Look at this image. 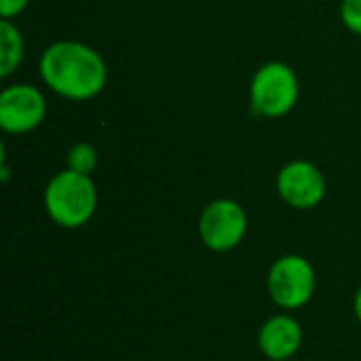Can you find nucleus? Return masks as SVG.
<instances>
[{
  "label": "nucleus",
  "mask_w": 361,
  "mask_h": 361,
  "mask_svg": "<svg viewBox=\"0 0 361 361\" xmlns=\"http://www.w3.org/2000/svg\"><path fill=\"white\" fill-rule=\"evenodd\" d=\"M277 192L286 205L307 212L324 201L326 178L311 161H290L277 173Z\"/></svg>",
  "instance_id": "7"
},
{
  "label": "nucleus",
  "mask_w": 361,
  "mask_h": 361,
  "mask_svg": "<svg viewBox=\"0 0 361 361\" xmlns=\"http://www.w3.org/2000/svg\"><path fill=\"white\" fill-rule=\"evenodd\" d=\"M267 292L271 302L281 311L305 309L317 292L315 267L300 254L279 256L269 269Z\"/></svg>",
  "instance_id": "3"
},
{
  "label": "nucleus",
  "mask_w": 361,
  "mask_h": 361,
  "mask_svg": "<svg viewBox=\"0 0 361 361\" xmlns=\"http://www.w3.org/2000/svg\"><path fill=\"white\" fill-rule=\"evenodd\" d=\"M47 114L44 95L27 82L8 85L0 93V127L4 133L23 135L34 131Z\"/></svg>",
  "instance_id": "6"
},
{
  "label": "nucleus",
  "mask_w": 361,
  "mask_h": 361,
  "mask_svg": "<svg viewBox=\"0 0 361 361\" xmlns=\"http://www.w3.org/2000/svg\"><path fill=\"white\" fill-rule=\"evenodd\" d=\"M201 243L216 254L237 250L247 235V214L235 199H214L199 214Z\"/></svg>",
  "instance_id": "5"
},
{
  "label": "nucleus",
  "mask_w": 361,
  "mask_h": 361,
  "mask_svg": "<svg viewBox=\"0 0 361 361\" xmlns=\"http://www.w3.org/2000/svg\"><path fill=\"white\" fill-rule=\"evenodd\" d=\"M302 343L305 330L288 311L271 315L258 330V349L269 361H292Z\"/></svg>",
  "instance_id": "8"
},
{
  "label": "nucleus",
  "mask_w": 361,
  "mask_h": 361,
  "mask_svg": "<svg viewBox=\"0 0 361 361\" xmlns=\"http://www.w3.org/2000/svg\"><path fill=\"white\" fill-rule=\"evenodd\" d=\"M23 36L11 19L0 21V78H8L23 59Z\"/></svg>",
  "instance_id": "9"
},
{
  "label": "nucleus",
  "mask_w": 361,
  "mask_h": 361,
  "mask_svg": "<svg viewBox=\"0 0 361 361\" xmlns=\"http://www.w3.org/2000/svg\"><path fill=\"white\" fill-rule=\"evenodd\" d=\"M38 72L42 82L70 102H89L97 97L108 80L104 57L78 40H57L49 44L40 59Z\"/></svg>",
  "instance_id": "1"
},
{
  "label": "nucleus",
  "mask_w": 361,
  "mask_h": 361,
  "mask_svg": "<svg viewBox=\"0 0 361 361\" xmlns=\"http://www.w3.org/2000/svg\"><path fill=\"white\" fill-rule=\"evenodd\" d=\"M341 19L349 32L361 36V0H343L341 2Z\"/></svg>",
  "instance_id": "11"
},
{
  "label": "nucleus",
  "mask_w": 361,
  "mask_h": 361,
  "mask_svg": "<svg viewBox=\"0 0 361 361\" xmlns=\"http://www.w3.org/2000/svg\"><path fill=\"white\" fill-rule=\"evenodd\" d=\"M353 313H355L357 322H360V324H361V286H360V288H357L355 296H353Z\"/></svg>",
  "instance_id": "13"
},
{
  "label": "nucleus",
  "mask_w": 361,
  "mask_h": 361,
  "mask_svg": "<svg viewBox=\"0 0 361 361\" xmlns=\"http://www.w3.org/2000/svg\"><path fill=\"white\" fill-rule=\"evenodd\" d=\"M30 0H0V15L2 19H13L25 11Z\"/></svg>",
  "instance_id": "12"
},
{
  "label": "nucleus",
  "mask_w": 361,
  "mask_h": 361,
  "mask_svg": "<svg viewBox=\"0 0 361 361\" xmlns=\"http://www.w3.org/2000/svg\"><path fill=\"white\" fill-rule=\"evenodd\" d=\"M97 161H99V157H97L95 146L87 144V142L74 144V146L68 150V154H66V165H68V169H72V171H76V173H85V176H91V173L95 171Z\"/></svg>",
  "instance_id": "10"
},
{
  "label": "nucleus",
  "mask_w": 361,
  "mask_h": 361,
  "mask_svg": "<svg viewBox=\"0 0 361 361\" xmlns=\"http://www.w3.org/2000/svg\"><path fill=\"white\" fill-rule=\"evenodd\" d=\"M300 95L298 76L283 61L260 66L250 82L252 112L260 118H281L294 110Z\"/></svg>",
  "instance_id": "4"
},
{
  "label": "nucleus",
  "mask_w": 361,
  "mask_h": 361,
  "mask_svg": "<svg viewBox=\"0 0 361 361\" xmlns=\"http://www.w3.org/2000/svg\"><path fill=\"white\" fill-rule=\"evenodd\" d=\"M42 205L53 224L74 231L93 218L97 209V188L91 176L63 169L49 180L42 192Z\"/></svg>",
  "instance_id": "2"
}]
</instances>
